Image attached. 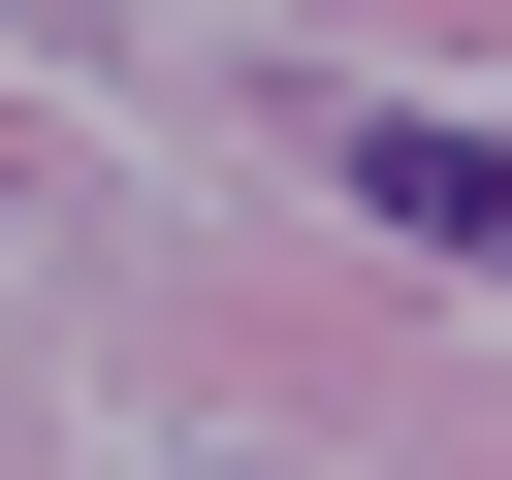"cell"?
<instances>
[{
  "label": "cell",
  "mask_w": 512,
  "mask_h": 480,
  "mask_svg": "<svg viewBox=\"0 0 512 480\" xmlns=\"http://www.w3.org/2000/svg\"><path fill=\"white\" fill-rule=\"evenodd\" d=\"M352 192H384L416 256H480V288H512V128H448V96H384V128H352Z\"/></svg>",
  "instance_id": "cell-1"
}]
</instances>
